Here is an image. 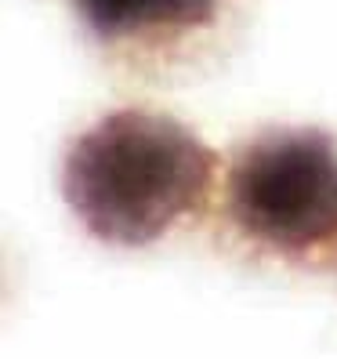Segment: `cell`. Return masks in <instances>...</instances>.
Masks as SVG:
<instances>
[{
  "instance_id": "cell-3",
  "label": "cell",
  "mask_w": 337,
  "mask_h": 359,
  "mask_svg": "<svg viewBox=\"0 0 337 359\" xmlns=\"http://www.w3.org/2000/svg\"><path fill=\"white\" fill-rule=\"evenodd\" d=\"M83 26L109 40H160L203 29L225 0H73Z\"/></svg>"
},
{
  "instance_id": "cell-1",
  "label": "cell",
  "mask_w": 337,
  "mask_h": 359,
  "mask_svg": "<svg viewBox=\"0 0 337 359\" xmlns=\"http://www.w3.org/2000/svg\"><path fill=\"white\" fill-rule=\"evenodd\" d=\"M214 171V153L178 120L120 109L73 142L62 193L102 243L145 247L203 207Z\"/></svg>"
},
{
  "instance_id": "cell-2",
  "label": "cell",
  "mask_w": 337,
  "mask_h": 359,
  "mask_svg": "<svg viewBox=\"0 0 337 359\" xmlns=\"http://www.w3.org/2000/svg\"><path fill=\"white\" fill-rule=\"evenodd\" d=\"M240 236L287 262L337 255V142L315 128H280L247 142L225 178Z\"/></svg>"
}]
</instances>
